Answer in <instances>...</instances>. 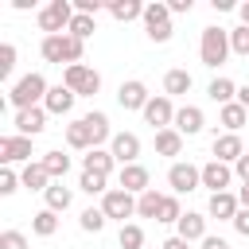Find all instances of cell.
<instances>
[{
  "label": "cell",
  "instance_id": "42",
  "mask_svg": "<svg viewBox=\"0 0 249 249\" xmlns=\"http://www.w3.org/2000/svg\"><path fill=\"white\" fill-rule=\"evenodd\" d=\"M12 70H16V47L4 43L0 47V78H12Z\"/></svg>",
  "mask_w": 249,
  "mask_h": 249
},
{
  "label": "cell",
  "instance_id": "46",
  "mask_svg": "<svg viewBox=\"0 0 249 249\" xmlns=\"http://www.w3.org/2000/svg\"><path fill=\"white\" fill-rule=\"evenodd\" d=\"M198 245H202V249H230V241H226V237H214V233H206Z\"/></svg>",
  "mask_w": 249,
  "mask_h": 249
},
{
  "label": "cell",
  "instance_id": "30",
  "mask_svg": "<svg viewBox=\"0 0 249 249\" xmlns=\"http://www.w3.org/2000/svg\"><path fill=\"white\" fill-rule=\"evenodd\" d=\"M179 152H183V132L160 128L156 132V156H179Z\"/></svg>",
  "mask_w": 249,
  "mask_h": 249
},
{
  "label": "cell",
  "instance_id": "3",
  "mask_svg": "<svg viewBox=\"0 0 249 249\" xmlns=\"http://www.w3.org/2000/svg\"><path fill=\"white\" fill-rule=\"evenodd\" d=\"M230 54H233V51H230V31H226V27H202V39H198V58H202V66L218 70Z\"/></svg>",
  "mask_w": 249,
  "mask_h": 249
},
{
  "label": "cell",
  "instance_id": "5",
  "mask_svg": "<svg viewBox=\"0 0 249 249\" xmlns=\"http://www.w3.org/2000/svg\"><path fill=\"white\" fill-rule=\"evenodd\" d=\"M144 35H148L152 43H167V39L175 35V27H171V8H167L163 0H152V4L144 8Z\"/></svg>",
  "mask_w": 249,
  "mask_h": 249
},
{
  "label": "cell",
  "instance_id": "20",
  "mask_svg": "<svg viewBox=\"0 0 249 249\" xmlns=\"http://www.w3.org/2000/svg\"><path fill=\"white\" fill-rule=\"evenodd\" d=\"M175 237H183V241H202V237H206V214L183 210V218L175 222Z\"/></svg>",
  "mask_w": 249,
  "mask_h": 249
},
{
  "label": "cell",
  "instance_id": "6",
  "mask_svg": "<svg viewBox=\"0 0 249 249\" xmlns=\"http://www.w3.org/2000/svg\"><path fill=\"white\" fill-rule=\"evenodd\" d=\"M62 86L74 89L78 97H93V93L101 89V74H97L93 66H86V62H74V66L62 70Z\"/></svg>",
  "mask_w": 249,
  "mask_h": 249
},
{
  "label": "cell",
  "instance_id": "41",
  "mask_svg": "<svg viewBox=\"0 0 249 249\" xmlns=\"http://www.w3.org/2000/svg\"><path fill=\"white\" fill-rule=\"evenodd\" d=\"M0 249H27V233L23 230H4L0 233Z\"/></svg>",
  "mask_w": 249,
  "mask_h": 249
},
{
  "label": "cell",
  "instance_id": "29",
  "mask_svg": "<svg viewBox=\"0 0 249 249\" xmlns=\"http://www.w3.org/2000/svg\"><path fill=\"white\" fill-rule=\"evenodd\" d=\"M43 198H47V210L62 214V210H70V202H74V191H70V187H62V183H51V187L43 191Z\"/></svg>",
  "mask_w": 249,
  "mask_h": 249
},
{
  "label": "cell",
  "instance_id": "19",
  "mask_svg": "<svg viewBox=\"0 0 249 249\" xmlns=\"http://www.w3.org/2000/svg\"><path fill=\"white\" fill-rule=\"evenodd\" d=\"M175 132H183V136H198L202 128H206V117H202V109L198 105H179L175 109V124H171Z\"/></svg>",
  "mask_w": 249,
  "mask_h": 249
},
{
  "label": "cell",
  "instance_id": "10",
  "mask_svg": "<svg viewBox=\"0 0 249 249\" xmlns=\"http://www.w3.org/2000/svg\"><path fill=\"white\" fill-rule=\"evenodd\" d=\"M148 101H152V93H148V86H144L140 78L121 82V89H117V105H121V109H128V113H144Z\"/></svg>",
  "mask_w": 249,
  "mask_h": 249
},
{
  "label": "cell",
  "instance_id": "8",
  "mask_svg": "<svg viewBox=\"0 0 249 249\" xmlns=\"http://www.w3.org/2000/svg\"><path fill=\"white\" fill-rule=\"evenodd\" d=\"M101 210H105V218H113V222L124 226V218L136 214V195H128V191H121V187H109V191L101 195Z\"/></svg>",
  "mask_w": 249,
  "mask_h": 249
},
{
  "label": "cell",
  "instance_id": "9",
  "mask_svg": "<svg viewBox=\"0 0 249 249\" xmlns=\"http://www.w3.org/2000/svg\"><path fill=\"white\" fill-rule=\"evenodd\" d=\"M0 163H4V167L31 163V136H19V132L0 136Z\"/></svg>",
  "mask_w": 249,
  "mask_h": 249
},
{
  "label": "cell",
  "instance_id": "25",
  "mask_svg": "<svg viewBox=\"0 0 249 249\" xmlns=\"http://www.w3.org/2000/svg\"><path fill=\"white\" fill-rule=\"evenodd\" d=\"M19 183H23L27 191H47L54 179H51V175H47V167L35 160V163H23V167H19Z\"/></svg>",
  "mask_w": 249,
  "mask_h": 249
},
{
  "label": "cell",
  "instance_id": "4",
  "mask_svg": "<svg viewBox=\"0 0 249 249\" xmlns=\"http://www.w3.org/2000/svg\"><path fill=\"white\" fill-rule=\"evenodd\" d=\"M74 19V0H47L39 8V31L47 35H66Z\"/></svg>",
  "mask_w": 249,
  "mask_h": 249
},
{
  "label": "cell",
  "instance_id": "49",
  "mask_svg": "<svg viewBox=\"0 0 249 249\" xmlns=\"http://www.w3.org/2000/svg\"><path fill=\"white\" fill-rule=\"evenodd\" d=\"M237 19H241V27H249V0L237 4Z\"/></svg>",
  "mask_w": 249,
  "mask_h": 249
},
{
  "label": "cell",
  "instance_id": "52",
  "mask_svg": "<svg viewBox=\"0 0 249 249\" xmlns=\"http://www.w3.org/2000/svg\"><path fill=\"white\" fill-rule=\"evenodd\" d=\"M237 101H241V105L249 109V86H237Z\"/></svg>",
  "mask_w": 249,
  "mask_h": 249
},
{
  "label": "cell",
  "instance_id": "12",
  "mask_svg": "<svg viewBox=\"0 0 249 249\" xmlns=\"http://www.w3.org/2000/svg\"><path fill=\"white\" fill-rule=\"evenodd\" d=\"M117 183H121V191H128V195H144V191H152V171H148L144 163H124V167L117 171Z\"/></svg>",
  "mask_w": 249,
  "mask_h": 249
},
{
  "label": "cell",
  "instance_id": "24",
  "mask_svg": "<svg viewBox=\"0 0 249 249\" xmlns=\"http://www.w3.org/2000/svg\"><path fill=\"white\" fill-rule=\"evenodd\" d=\"M218 124H222L226 132H237L241 124H249V109H245L241 101H230V105L218 109Z\"/></svg>",
  "mask_w": 249,
  "mask_h": 249
},
{
  "label": "cell",
  "instance_id": "15",
  "mask_svg": "<svg viewBox=\"0 0 249 249\" xmlns=\"http://www.w3.org/2000/svg\"><path fill=\"white\" fill-rule=\"evenodd\" d=\"M245 156V144H241V136L237 132H214V160H222V163H237Z\"/></svg>",
  "mask_w": 249,
  "mask_h": 249
},
{
  "label": "cell",
  "instance_id": "11",
  "mask_svg": "<svg viewBox=\"0 0 249 249\" xmlns=\"http://www.w3.org/2000/svg\"><path fill=\"white\" fill-rule=\"evenodd\" d=\"M144 124H152L156 132H160V128H171V124H175V101H171L167 93L152 97V101L144 105Z\"/></svg>",
  "mask_w": 249,
  "mask_h": 249
},
{
  "label": "cell",
  "instance_id": "18",
  "mask_svg": "<svg viewBox=\"0 0 249 249\" xmlns=\"http://www.w3.org/2000/svg\"><path fill=\"white\" fill-rule=\"evenodd\" d=\"M47 117H51V113H47L43 105H35V109H19V113H16V132L35 140V136L47 128Z\"/></svg>",
  "mask_w": 249,
  "mask_h": 249
},
{
  "label": "cell",
  "instance_id": "17",
  "mask_svg": "<svg viewBox=\"0 0 249 249\" xmlns=\"http://www.w3.org/2000/svg\"><path fill=\"white\" fill-rule=\"evenodd\" d=\"M74 101H78V93H74V89H66V86L58 82V86H51V89H47L43 109H47V113H54V117H70V113H74Z\"/></svg>",
  "mask_w": 249,
  "mask_h": 249
},
{
  "label": "cell",
  "instance_id": "14",
  "mask_svg": "<svg viewBox=\"0 0 249 249\" xmlns=\"http://www.w3.org/2000/svg\"><path fill=\"white\" fill-rule=\"evenodd\" d=\"M109 152H113V160L124 167V163H140V136L136 132H117L113 140H109Z\"/></svg>",
  "mask_w": 249,
  "mask_h": 249
},
{
  "label": "cell",
  "instance_id": "23",
  "mask_svg": "<svg viewBox=\"0 0 249 249\" xmlns=\"http://www.w3.org/2000/svg\"><path fill=\"white\" fill-rule=\"evenodd\" d=\"M191 86H195L191 70H179V66H171V70L163 74V93H167V97H183V93H191Z\"/></svg>",
  "mask_w": 249,
  "mask_h": 249
},
{
  "label": "cell",
  "instance_id": "7",
  "mask_svg": "<svg viewBox=\"0 0 249 249\" xmlns=\"http://www.w3.org/2000/svg\"><path fill=\"white\" fill-rule=\"evenodd\" d=\"M167 187H171V195L198 191V187H202V167H195L191 160H175V163L167 167Z\"/></svg>",
  "mask_w": 249,
  "mask_h": 249
},
{
  "label": "cell",
  "instance_id": "39",
  "mask_svg": "<svg viewBox=\"0 0 249 249\" xmlns=\"http://www.w3.org/2000/svg\"><path fill=\"white\" fill-rule=\"evenodd\" d=\"M230 51H233V54H241V58H249V27H241V23H237V27L230 31Z\"/></svg>",
  "mask_w": 249,
  "mask_h": 249
},
{
  "label": "cell",
  "instance_id": "44",
  "mask_svg": "<svg viewBox=\"0 0 249 249\" xmlns=\"http://www.w3.org/2000/svg\"><path fill=\"white\" fill-rule=\"evenodd\" d=\"M233 230H237L241 237H249V210H245V206L237 210V218H233Z\"/></svg>",
  "mask_w": 249,
  "mask_h": 249
},
{
  "label": "cell",
  "instance_id": "1",
  "mask_svg": "<svg viewBox=\"0 0 249 249\" xmlns=\"http://www.w3.org/2000/svg\"><path fill=\"white\" fill-rule=\"evenodd\" d=\"M39 54L47 58V62H54V66H74V62H82V54H86V43L82 39H74V35H43V43H39Z\"/></svg>",
  "mask_w": 249,
  "mask_h": 249
},
{
  "label": "cell",
  "instance_id": "37",
  "mask_svg": "<svg viewBox=\"0 0 249 249\" xmlns=\"http://www.w3.org/2000/svg\"><path fill=\"white\" fill-rule=\"evenodd\" d=\"M183 218V206H179V195H163V206H160V218L156 222H163V226H171V222H179Z\"/></svg>",
  "mask_w": 249,
  "mask_h": 249
},
{
  "label": "cell",
  "instance_id": "33",
  "mask_svg": "<svg viewBox=\"0 0 249 249\" xmlns=\"http://www.w3.org/2000/svg\"><path fill=\"white\" fill-rule=\"evenodd\" d=\"M31 233H39V237H54V233H58V214L43 206V210L31 218Z\"/></svg>",
  "mask_w": 249,
  "mask_h": 249
},
{
  "label": "cell",
  "instance_id": "28",
  "mask_svg": "<svg viewBox=\"0 0 249 249\" xmlns=\"http://www.w3.org/2000/svg\"><path fill=\"white\" fill-rule=\"evenodd\" d=\"M206 97H210V101H218V109H222V105L237 101V86H233L230 78H222V74H218V78L206 86Z\"/></svg>",
  "mask_w": 249,
  "mask_h": 249
},
{
  "label": "cell",
  "instance_id": "40",
  "mask_svg": "<svg viewBox=\"0 0 249 249\" xmlns=\"http://www.w3.org/2000/svg\"><path fill=\"white\" fill-rule=\"evenodd\" d=\"M23 183H19V171L16 167H0V195H16Z\"/></svg>",
  "mask_w": 249,
  "mask_h": 249
},
{
  "label": "cell",
  "instance_id": "36",
  "mask_svg": "<svg viewBox=\"0 0 249 249\" xmlns=\"http://www.w3.org/2000/svg\"><path fill=\"white\" fill-rule=\"evenodd\" d=\"M117 241H121V249H144V230L136 222H124L121 233H117Z\"/></svg>",
  "mask_w": 249,
  "mask_h": 249
},
{
  "label": "cell",
  "instance_id": "34",
  "mask_svg": "<svg viewBox=\"0 0 249 249\" xmlns=\"http://www.w3.org/2000/svg\"><path fill=\"white\" fill-rule=\"evenodd\" d=\"M105 222H109V218H105V210H101V206H86V210L78 214V226H82L86 233H101V230H105Z\"/></svg>",
  "mask_w": 249,
  "mask_h": 249
},
{
  "label": "cell",
  "instance_id": "32",
  "mask_svg": "<svg viewBox=\"0 0 249 249\" xmlns=\"http://www.w3.org/2000/svg\"><path fill=\"white\" fill-rule=\"evenodd\" d=\"M160 206H163V195L152 187L144 195H136V218H160Z\"/></svg>",
  "mask_w": 249,
  "mask_h": 249
},
{
  "label": "cell",
  "instance_id": "2",
  "mask_svg": "<svg viewBox=\"0 0 249 249\" xmlns=\"http://www.w3.org/2000/svg\"><path fill=\"white\" fill-rule=\"evenodd\" d=\"M47 89H51L47 78H43L39 70H31V74H23V78L8 89V101L16 105V113H19V109H35V105L47 101Z\"/></svg>",
  "mask_w": 249,
  "mask_h": 249
},
{
  "label": "cell",
  "instance_id": "51",
  "mask_svg": "<svg viewBox=\"0 0 249 249\" xmlns=\"http://www.w3.org/2000/svg\"><path fill=\"white\" fill-rule=\"evenodd\" d=\"M230 8H237L233 0H214V12H230Z\"/></svg>",
  "mask_w": 249,
  "mask_h": 249
},
{
  "label": "cell",
  "instance_id": "13",
  "mask_svg": "<svg viewBox=\"0 0 249 249\" xmlns=\"http://www.w3.org/2000/svg\"><path fill=\"white\" fill-rule=\"evenodd\" d=\"M237 175H233V167L230 163H222V160H210V163H202V187L210 191V195H222V191H230V183H233Z\"/></svg>",
  "mask_w": 249,
  "mask_h": 249
},
{
  "label": "cell",
  "instance_id": "31",
  "mask_svg": "<svg viewBox=\"0 0 249 249\" xmlns=\"http://www.w3.org/2000/svg\"><path fill=\"white\" fill-rule=\"evenodd\" d=\"M43 167H47V175L54 179V183H62L66 179V171H70V156L66 152H43V160H39Z\"/></svg>",
  "mask_w": 249,
  "mask_h": 249
},
{
  "label": "cell",
  "instance_id": "45",
  "mask_svg": "<svg viewBox=\"0 0 249 249\" xmlns=\"http://www.w3.org/2000/svg\"><path fill=\"white\" fill-rule=\"evenodd\" d=\"M167 8H171V16H187L195 8V0H167Z\"/></svg>",
  "mask_w": 249,
  "mask_h": 249
},
{
  "label": "cell",
  "instance_id": "16",
  "mask_svg": "<svg viewBox=\"0 0 249 249\" xmlns=\"http://www.w3.org/2000/svg\"><path fill=\"white\" fill-rule=\"evenodd\" d=\"M237 210H241V202H237V191L210 195V202H206V218H218V222H233V218H237Z\"/></svg>",
  "mask_w": 249,
  "mask_h": 249
},
{
  "label": "cell",
  "instance_id": "43",
  "mask_svg": "<svg viewBox=\"0 0 249 249\" xmlns=\"http://www.w3.org/2000/svg\"><path fill=\"white\" fill-rule=\"evenodd\" d=\"M101 8H109V4H101V0H74V12H82V16H97Z\"/></svg>",
  "mask_w": 249,
  "mask_h": 249
},
{
  "label": "cell",
  "instance_id": "26",
  "mask_svg": "<svg viewBox=\"0 0 249 249\" xmlns=\"http://www.w3.org/2000/svg\"><path fill=\"white\" fill-rule=\"evenodd\" d=\"M66 144H70L74 152H93V136H89V128H86L82 117H74V121L66 124Z\"/></svg>",
  "mask_w": 249,
  "mask_h": 249
},
{
  "label": "cell",
  "instance_id": "35",
  "mask_svg": "<svg viewBox=\"0 0 249 249\" xmlns=\"http://www.w3.org/2000/svg\"><path fill=\"white\" fill-rule=\"evenodd\" d=\"M93 31H97V16H82V12H74V19H70V31H66V35H74V39H82V43H86Z\"/></svg>",
  "mask_w": 249,
  "mask_h": 249
},
{
  "label": "cell",
  "instance_id": "47",
  "mask_svg": "<svg viewBox=\"0 0 249 249\" xmlns=\"http://www.w3.org/2000/svg\"><path fill=\"white\" fill-rule=\"evenodd\" d=\"M233 175H237L241 183H249V152H245V156H241V160L233 163Z\"/></svg>",
  "mask_w": 249,
  "mask_h": 249
},
{
  "label": "cell",
  "instance_id": "27",
  "mask_svg": "<svg viewBox=\"0 0 249 249\" xmlns=\"http://www.w3.org/2000/svg\"><path fill=\"white\" fill-rule=\"evenodd\" d=\"M144 8H148V4H140V0H109V16H113L117 23L144 19Z\"/></svg>",
  "mask_w": 249,
  "mask_h": 249
},
{
  "label": "cell",
  "instance_id": "38",
  "mask_svg": "<svg viewBox=\"0 0 249 249\" xmlns=\"http://www.w3.org/2000/svg\"><path fill=\"white\" fill-rule=\"evenodd\" d=\"M78 191H86V195H105L109 187H105V175H93V171H82V179H78Z\"/></svg>",
  "mask_w": 249,
  "mask_h": 249
},
{
  "label": "cell",
  "instance_id": "50",
  "mask_svg": "<svg viewBox=\"0 0 249 249\" xmlns=\"http://www.w3.org/2000/svg\"><path fill=\"white\" fill-rule=\"evenodd\" d=\"M237 202L249 210V183H241V187H237Z\"/></svg>",
  "mask_w": 249,
  "mask_h": 249
},
{
  "label": "cell",
  "instance_id": "22",
  "mask_svg": "<svg viewBox=\"0 0 249 249\" xmlns=\"http://www.w3.org/2000/svg\"><path fill=\"white\" fill-rule=\"evenodd\" d=\"M82 121H86V128H89V136H93V148H101L105 140H113V136H117V132L109 128V117H105L101 109H89Z\"/></svg>",
  "mask_w": 249,
  "mask_h": 249
},
{
  "label": "cell",
  "instance_id": "48",
  "mask_svg": "<svg viewBox=\"0 0 249 249\" xmlns=\"http://www.w3.org/2000/svg\"><path fill=\"white\" fill-rule=\"evenodd\" d=\"M160 249H191V241H183V237H167Z\"/></svg>",
  "mask_w": 249,
  "mask_h": 249
},
{
  "label": "cell",
  "instance_id": "21",
  "mask_svg": "<svg viewBox=\"0 0 249 249\" xmlns=\"http://www.w3.org/2000/svg\"><path fill=\"white\" fill-rule=\"evenodd\" d=\"M113 167H117V160H113L109 148H93V152L82 156V171H93V175H105V179H109Z\"/></svg>",
  "mask_w": 249,
  "mask_h": 249
}]
</instances>
